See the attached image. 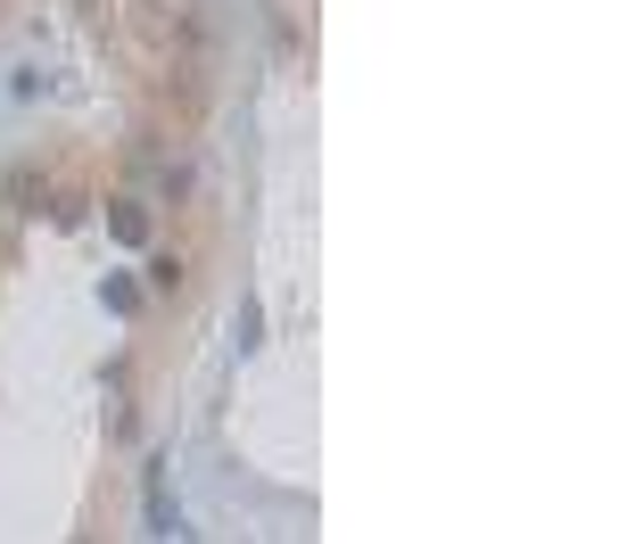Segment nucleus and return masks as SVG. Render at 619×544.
I'll use <instances>...</instances> for the list:
<instances>
[{"mask_svg": "<svg viewBox=\"0 0 619 544\" xmlns=\"http://www.w3.org/2000/svg\"><path fill=\"white\" fill-rule=\"evenodd\" d=\"M41 190H50V182H41V166H9V173H0V215L41 207Z\"/></svg>", "mask_w": 619, "mask_h": 544, "instance_id": "1", "label": "nucleus"}, {"mask_svg": "<svg viewBox=\"0 0 619 544\" xmlns=\"http://www.w3.org/2000/svg\"><path fill=\"white\" fill-rule=\"evenodd\" d=\"M231 347H240V355H257V347H264V305L257 298L231 305Z\"/></svg>", "mask_w": 619, "mask_h": 544, "instance_id": "3", "label": "nucleus"}, {"mask_svg": "<svg viewBox=\"0 0 619 544\" xmlns=\"http://www.w3.org/2000/svg\"><path fill=\"white\" fill-rule=\"evenodd\" d=\"M150 289H182V256H166V247H157V256H150Z\"/></svg>", "mask_w": 619, "mask_h": 544, "instance_id": "4", "label": "nucleus"}, {"mask_svg": "<svg viewBox=\"0 0 619 544\" xmlns=\"http://www.w3.org/2000/svg\"><path fill=\"white\" fill-rule=\"evenodd\" d=\"M108 231H116L124 247H150V207H132V198H116V207H108Z\"/></svg>", "mask_w": 619, "mask_h": 544, "instance_id": "2", "label": "nucleus"}, {"mask_svg": "<svg viewBox=\"0 0 619 544\" xmlns=\"http://www.w3.org/2000/svg\"><path fill=\"white\" fill-rule=\"evenodd\" d=\"M190 182H199V173H190V166H182V157H174V166H166V173H157V190H166V198H190Z\"/></svg>", "mask_w": 619, "mask_h": 544, "instance_id": "5", "label": "nucleus"}]
</instances>
